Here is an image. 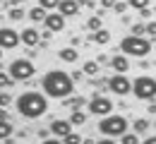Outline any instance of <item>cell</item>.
<instances>
[{
    "label": "cell",
    "mask_w": 156,
    "mask_h": 144,
    "mask_svg": "<svg viewBox=\"0 0 156 144\" xmlns=\"http://www.w3.org/2000/svg\"><path fill=\"white\" fill-rule=\"evenodd\" d=\"M41 89H43V94H46L48 99H60V101H62L65 96H70V94L75 91V79H72L65 70H51V72L43 75Z\"/></svg>",
    "instance_id": "obj_1"
},
{
    "label": "cell",
    "mask_w": 156,
    "mask_h": 144,
    "mask_svg": "<svg viewBox=\"0 0 156 144\" xmlns=\"http://www.w3.org/2000/svg\"><path fill=\"white\" fill-rule=\"evenodd\" d=\"M15 106H17V113L24 115L27 120H36L48 113V96L39 94V91H24L15 101Z\"/></svg>",
    "instance_id": "obj_2"
},
{
    "label": "cell",
    "mask_w": 156,
    "mask_h": 144,
    "mask_svg": "<svg viewBox=\"0 0 156 144\" xmlns=\"http://www.w3.org/2000/svg\"><path fill=\"white\" fill-rule=\"evenodd\" d=\"M151 48H154V43H151V39H147V36L130 34V36H125L120 41V53H125L130 58H147L151 53Z\"/></svg>",
    "instance_id": "obj_3"
},
{
    "label": "cell",
    "mask_w": 156,
    "mask_h": 144,
    "mask_svg": "<svg viewBox=\"0 0 156 144\" xmlns=\"http://www.w3.org/2000/svg\"><path fill=\"white\" fill-rule=\"evenodd\" d=\"M130 130V123H127V118L125 115H115V113H108V115H103L101 120H98V132L103 135V137H113L118 139L122 132H127Z\"/></svg>",
    "instance_id": "obj_4"
},
{
    "label": "cell",
    "mask_w": 156,
    "mask_h": 144,
    "mask_svg": "<svg viewBox=\"0 0 156 144\" xmlns=\"http://www.w3.org/2000/svg\"><path fill=\"white\" fill-rule=\"evenodd\" d=\"M7 72H10V77H12L15 82H29V79L34 77L36 67H34L31 58H15V60L10 62Z\"/></svg>",
    "instance_id": "obj_5"
},
{
    "label": "cell",
    "mask_w": 156,
    "mask_h": 144,
    "mask_svg": "<svg viewBox=\"0 0 156 144\" xmlns=\"http://www.w3.org/2000/svg\"><path fill=\"white\" fill-rule=\"evenodd\" d=\"M132 94H135V99H139V101L156 99V79L154 77H147V75L137 77L135 82H132Z\"/></svg>",
    "instance_id": "obj_6"
},
{
    "label": "cell",
    "mask_w": 156,
    "mask_h": 144,
    "mask_svg": "<svg viewBox=\"0 0 156 144\" xmlns=\"http://www.w3.org/2000/svg\"><path fill=\"white\" fill-rule=\"evenodd\" d=\"M87 108H89V113L91 115H96V118H103V115H108V113H113V101L108 99V96H103V94H94L89 101H87Z\"/></svg>",
    "instance_id": "obj_7"
},
{
    "label": "cell",
    "mask_w": 156,
    "mask_h": 144,
    "mask_svg": "<svg viewBox=\"0 0 156 144\" xmlns=\"http://www.w3.org/2000/svg\"><path fill=\"white\" fill-rule=\"evenodd\" d=\"M108 91L115 94V96H127L132 91V79L125 75V72H115L113 77H108Z\"/></svg>",
    "instance_id": "obj_8"
},
{
    "label": "cell",
    "mask_w": 156,
    "mask_h": 144,
    "mask_svg": "<svg viewBox=\"0 0 156 144\" xmlns=\"http://www.w3.org/2000/svg\"><path fill=\"white\" fill-rule=\"evenodd\" d=\"M17 46H20V34L10 26H0V48L10 51V48H17Z\"/></svg>",
    "instance_id": "obj_9"
},
{
    "label": "cell",
    "mask_w": 156,
    "mask_h": 144,
    "mask_svg": "<svg viewBox=\"0 0 156 144\" xmlns=\"http://www.w3.org/2000/svg\"><path fill=\"white\" fill-rule=\"evenodd\" d=\"M20 41L27 46V48H36L41 41V34L34 29V26H29V29H22L20 31Z\"/></svg>",
    "instance_id": "obj_10"
},
{
    "label": "cell",
    "mask_w": 156,
    "mask_h": 144,
    "mask_svg": "<svg viewBox=\"0 0 156 144\" xmlns=\"http://www.w3.org/2000/svg\"><path fill=\"white\" fill-rule=\"evenodd\" d=\"M43 24H46V29H51V31H62V29H65V17H62L60 12H48L46 19H43Z\"/></svg>",
    "instance_id": "obj_11"
},
{
    "label": "cell",
    "mask_w": 156,
    "mask_h": 144,
    "mask_svg": "<svg viewBox=\"0 0 156 144\" xmlns=\"http://www.w3.org/2000/svg\"><path fill=\"white\" fill-rule=\"evenodd\" d=\"M55 10H58L60 15L67 19V17H75V15H79V2H77V0H60Z\"/></svg>",
    "instance_id": "obj_12"
},
{
    "label": "cell",
    "mask_w": 156,
    "mask_h": 144,
    "mask_svg": "<svg viewBox=\"0 0 156 144\" xmlns=\"http://www.w3.org/2000/svg\"><path fill=\"white\" fill-rule=\"evenodd\" d=\"M67 132H72V123H70V120H53V123H51V135H53L55 139H62Z\"/></svg>",
    "instance_id": "obj_13"
},
{
    "label": "cell",
    "mask_w": 156,
    "mask_h": 144,
    "mask_svg": "<svg viewBox=\"0 0 156 144\" xmlns=\"http://www.w3.org/2000/svg\"><path fill=\"white\" fill-rule=\"evenodd\" d=\"M111 70H115V72H127L130 70V55H125V53H118L111 58Z\"/></svg>",
    "instance_id": "obj_14"
},
{
    "label": "cell",
    "mask_w": 156,
    "mask_h": 144,
    "mask_svg": "<svg viewBox=\"0 0 156 144\" xmlns=\"http://www.w3.org/2000/svg\"><path fill=\"white\" fill-rule=\"evenodd\" d=\"M89 41L98 43V46H106V43L111 41V31H106V29L101 26V29H96V31H91V34H89Z\"/></svg>",
    "instance_id": "obj_15"
},
{
    "label": "cell",
    "mask_w": 156,
    "mask_h": 144,
    "mask_svg": "<svg viewBox=\"0 0 156 144\" xmlns=\"http://www.w3.org/2000/svg\"><path fill=\"white\" fill-rule=\"evenodd\" d=\"M12 132H15L12 123L5 120V118H0V142H10L12 139Z\"/></svg>",
    "instance_id": "obj_16"
},
{
    "label": "cell",
    "mask_w": 156,
    "mask_h": 144,
    "mask_svg": "<svg viewBox=\"0 0 156 144\" xmlns=\"http://www.w3.org/2000/svg\"><path fill=\"white\" fill-rule=\"evenodd\" d=\"M58 58L62 62H77L79 51H77V48H60V51H58Z\"/></svg>",
    "instance_id": "obj_17"
},
{
    "label": "cell",
    "mask_w": 156,
    "mask_h": 144,
    "mask_svg": "<svg viewBox=\"0 0 156 144\" xmlns=\"http://www.w3.org/2000/svg\"><path fill=\"white\" fill-rule=\"evenodd\" d=\"M46 15H48V10H46V7H41V5H36V7H31V10H29V19L36 22V24H41V22L46 19Z\"/></svg>",
    "instance_id": "obj_18"
},
{
    "label": "cell",
    "mask_w": 156,
    "mask_h": 144,
    "mask_svg": "<svg viewBox=\"0 0 156 144\" xmlns=\"http://www.w3.org/2000/svg\"><path fill=\"white\" fill-rule=\"evenodd\" d=\"M98 70H101V65H98L96 60H87V62H84V67H82V72H84L87 77H96Z\"/></svg>",
    "instance_id": "obj_19"
},
{
    "label": "cell",
    "mask_w": 156,
    "mask_h": 144,
    "mask_svg": "<svg viewBox=\"0 0 156 144\" xmlns=\"http://www.w3.org/2000/svg\"><path fill=\"white\" fill-rule=\"evenodd\" d=\"M67 120L72 123V127H75V125H84V123H87V113L79 111V108H72V115H70Z\"/></svg>",
    "instance_id": "obj_20"
},
{
    "label": "cell",
    "mask_w": 156,
    "mask_h": 144,
    "mask_svg": "<svg viewBox=\"0 0 156 144\" xmlns=\"http://www.w3.org/2000/svg\"><path fill=\"white\" fill-rule=\"evenodd\" d=\"M149 127H151V123H149L147 118H137V120H135V132L139 135V137H142V135H147V130H149Z\"/></svg>",
    "instance_id": "obj_21"
},
{
    "label": "cell",
    "mask_w": 156,
    "mask_h": 144,
    "mask_svg": "<svg viewBox=\"0 0 156 144\" xmlns=\"http://www.w3.org/2000/svg\"><path fill=\"white\" fill-rule=\"evenodd\" d=\"M62 101H65V106H70V108H82V106H87V99H82V96H72V99L65 96Z\"/></svg>",
    "instance_id": "obj_22"
},
{
    "label": "cell",
    "mask_w": 156,
    "mask_h": 144,
    "mask_svg": "<svg viewBox=\"0 0 156 144\" xmlns=\"http://www.w3.org/2000/svg\"><path fill=\"white\" fill-rule=\"evenodd\" d=\"M118 139L122 144H139V135H137V132H122Z\"/></svg>",
    "instance_id": "obj_23"
},
{
    "label": "cell",
    "mask_w": 156,
    "mask_h": 144,
    "mask_svg": "<svg viewBox=\"0 0 156 144\" xmlns=\"http://www.w3.org/2000/svg\"><path fill=\"white\" fill-rule=\"evenodd\" d=\"M15 84V79L10 77V72H5V70H0V89H10Z\"/></svg>",
    "instance_id": "obj_24"
},
{
    "label": "cell",
    "mask_w": 156,
    "mask_h": 144,
    "mask_svg": "<svg viewBox=\"0 0 156 144\" xmlns=\"http://www.w3.org/2000/svg\"><path fill=\"white\" fill-rule=\"evenodd\" d=\"M87 29H89V31H96V29H101V15L89 17V19H87Z\"/></svg>",
    "instance_id": "obj_25"
},
{
    "label": "cell",
    "mask_w": 156,
    "mask_h": 144,
    "mask_svg": "<svg viewBox=\"0 0 156 144\" xmlns=\"http://www.w3.org/2000/svg\"><path fill=\"white\" fill-rule=\"evenodd\" d=\"M7 17L12 22H20L22 17H24V10H22V7H10V10H7Z\"/></svg>",
    "instance_id": "obj_26"
},
{
    "label": "cell",
    "mask_w": 156,
    "mask_h": 144,
    "mask_svg": "<svg viewBox=\"0 0 156 144\" xmlns=\"http://www.w3.org/2000/svg\"><path fill=\"white\" fill-rule=\"evenodd\" d=\"M149 2H151V0H127V5H130V7H135V10L149 7Z\"/></svg>",
    "instance_id": "obj_27"
},
{
    "label": "cell",
    "mask_w": 156,
    "mask_h": 144,
    "mask_svg": "<svg viewBox=\"0 0 156 144\" xmlns=\"http://www.w3.org/2000/svg\"><path fill=\"white\" fill-rule=\"evenodd\" d=\"M132 34H135V36H147V24H142V22H139V24H132Z\"/></svg>",
    "instance_id": "obj_28"
},
{
    "label": "cell",
    "mask_w": 156,
    "mask_h": 144,
    "mask_svg": "<svg viewBox=\"0 0 156 144\" xmlns=\"http://www.w3.org/2000/svg\"><path fill=\"white\" fill-rule=\"evenodd\" d=\"M62 139H65L67 144H79V142H82V137H79L77 132H67V135H65Z\"/></svg>",
    "instance_id": "obj_29"
},
{
    "label": "cell",
    "mask_w": 156,
    "mask_h": 144,
    "mask_svg": "<svg viewBox=\"0 0 156 144\" xmlns=\"http://www.w3.org/2000/svg\"><path fill=\"white\" fill-rule=\"evenodd\" d=\"M58 2H60V0H39V5H41V7H46V10H55Z\"/></svg>",
    "instance_id": "obj_30"
},
{
    "label": "cell",
    "mask_w": 156,
    "mask_h": 144,
    "mask_svg": "<svg viewBox=\"0 0 156 144\" xmlns=\"http://www.w3.org/2000/svg\"><path fill=\"white\" fill-rule=\"evenodd\" d=\"M10 103H12V96H10L7 91H0V106H5V108H7Z\"/></svg>",
    "instance_id": "obj_31"
},
{
    "label": "cell",
    "mask_w": 156,
    "mask_h": 144,
    "mask_svg": "<svg viewBox=\"0 0 156 144\" xmlns=\"http://www.w3.org/2000/svg\"><path fill=\"white\" fill-rule=\"evenodd\" d=\"M127 7H130V5H127V2H120V0H118L115 5H113V10H115L118 15H122V12H125V10H127Z\"/></svg>",
    "instance_id": "obj_32"
},
{
    "label": "cell",
    "mask_w": 156,
    "mask_h": 144,
    "mask_svg": "<svg viewBox=\"0 0 156 144\" xmlns=\"http://www.w3.org/2000/svg\"><path fill=\"white\" fill-rule=\"evenodd\" d=\"M147 36L156 39V22H149V24H147Z\"/></svg>",
    "instance_id": "obj_33"
},
{
    "label": "cell",
    "mask_w": 156,
    "mask_h": 144,
    "mask_svg": "<svg viewBox=\"0 0 156 144\" xmlns=\"http://www.w3.org/2000/svg\"><path fill=\"white\" fill-rule=\"evenodd\" d=\"M115 2H118V0H101V7H103V10H113Z\"/></svg>",
    "instance_id": "obj_34"
},
{
    "label": "cell",
    "mask_w": 156,
    "mask_h": 144,
    "mask_svg": "<svg viewBox=\"0 0 156 144\" xmlns=\"http://www.w3.org/2000/svg\"><path fill=\"white\" fill-rule=\"evenodd\" d=\"M70 77H72L75 82H82V79H84V72H79V70H75V72H72Z\"/></svg>",
    "instance_id": "obj_35"
},
{
    "label": "cell",
    "mask_w": 156,
    "mask_h": 144,
    "mask_svg": "<svg viewBox=\"0 0 156 144\" xmlns=\"http://www.w3.org/2000/svg\"><path fill=\"white\" fill-rule=\"evenodd\" d=\"M149 113H156V99H149V106H147Z\"/></svg>",
    "instance_id": "obj_36"
},
{
    "label": "cell",
    "mask_w": 156,
    "mask_h": 144,
    "mask_svg": "<svg viewBox=\"0 0 156 144\" xmlns=\"http://www.w3.org/2000/svg\"><path fill=\"white\" fill-rule=\"evenodd\" d=\"M51 36H53V31H51V29H46V31H41V39H43V41H48Z\"/></svg>",
    "instance_id": "obj_37"
},
{
    "label": "cell",
    "mask_w": 156,
    "mask_h": 144,
    "mask_svg": "<svg viewBox=\"0 0 156 144\" xmlns=\"http://www.w3.org/2000/svg\"><path fill=\"white\" fill-rule=\"evenodd\" d=\"M139 15H142V17H149V15H151V10H149V7H142V10H139Z\"/></svg>",
    "instance_id": "obj_38"
},
{
    "label": "cell",
    "mask_w": 156,
    "mask_h": 144,
    "mask_svg": "<svg viewBox=\"0 0 156 144\" xmlns=\"http://www.w3.org/2000/svg\"><path fill=\"white\" fill-rule=\"evenodd\" d=\"M0 118H5V120H10V115H7V111H5V106H0Z\"/></svg>",
    "instance_id": "obj_39"
},
{
    "label": "cell",
    "mask_w": 156,
    "mask_h": 144,
    "mask_svg": "<svg viewBox=\"0 0 156 144\" xmlns=\"http://www.w3.org/2000/svg\"><path fill=\"white\" fill-rule=\"evenodd\" d=\"M144 144H156V135H151V137H144Z\"/></svg>",
    "instance_id": "obj_40"
},
{
    "label": "cell",
    "mask_w": 156,
    "mask_h": 144,
    "mask_svg": "<svg viewBox=\"0 0 156 144\" xmlns=\"http://www.w3.org/2000/svg\"><path fill=\"white\" fill-rule=\"evenodd\" d=\"M0 58H2V48H0Z\"/></svg>",
    "instance_id": "obj_41"
},
{
    "label": "cell",
    "mask_w": 156,
    "mask_h": 144,
    "mask_svg": "<svg viewBox=\"0 0 156 144\" xmlns=\"http://www.w3.org/2000/svg\"><path fill=\"white\" fill-rule=\"evenodd\" d=\"M154 130H156V120H154Z\"/></svg>",
    "instance_id": "obj_42"
},
{
    "label": "cell",
    "mask_w": 156,
    "mask_h": 144,
    "mask_svg": "<svg viewBox=\"0 0 156 144\" xmlns=\"http://www.w3.org/2000/svg\"><path fill=\"white\" fill-rule=\"evenodd\" d=\"M0 2H5V0H0Z\"/></svg>",
    "instance_id": "obj_43"
}]
</instances>
